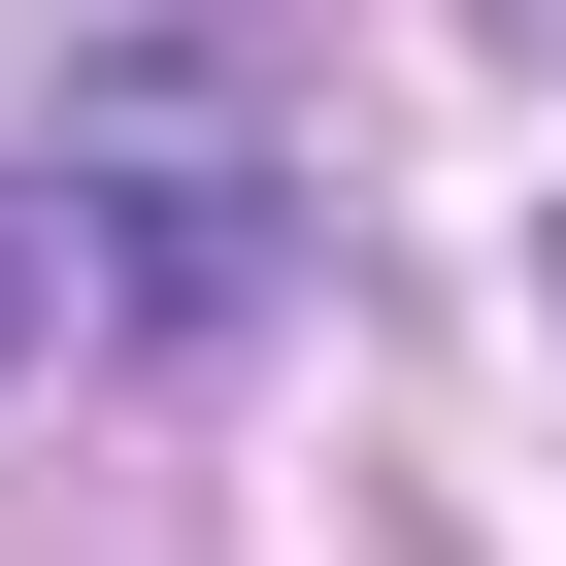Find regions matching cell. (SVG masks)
Listing matches in <instances>:
<instances>
[{
	"mask_svg": "<svg viewBox=\"0 0 566 566\" xmlns=\"http://www.w3.org/2000/svg\"><path fill=\"white\" fill-rule=\"evenodd\" d=\"M0 334H34V266H0Z\"/></svg>",
	"mask_w": 566,
	"mask_h": 566,
	"instance_id": "1",
	"label": "cell"
}]
</instances>
